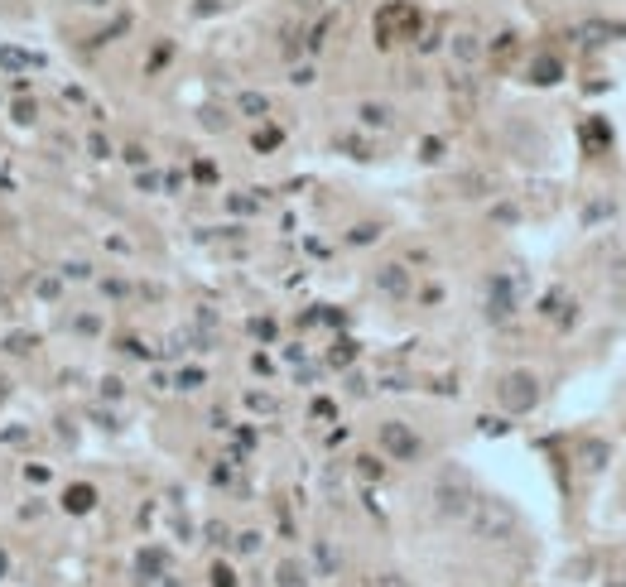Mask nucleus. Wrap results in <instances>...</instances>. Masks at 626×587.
Returning <instances> with one entry per match:
<instances>
[{"instance_id":"1","label":"nucleus","mask_w":626,"mask_h":587,"mask_svg":"<svg viewBox=\"0 0 626 587\" xmlns=\"http://www.w3.org/2000/svg\"><path fill=\"white\" fill-rule=\"evenodd\" d=\"M477 530H482V539H506L516 530V510L501 506V501H482L477 506Z\"/></svg>"},{"instance_id":"2","label":"nucleus","mask_w":626,"mask_h":587,"mask_svg":"<svg viewBox=\"0 0 626 587\" xmlns=\"http://www.w3.org/2000/svg\"><path fill=\"white\" fill-rule=\"evenodd\" d=\"M381 448H385L390 457L409 462V457H419V438H414L405 424H381Z\"/></svg>"},{"instance_id":"3","label":"nucleus","mask_w":626,"mask_h":587,"mask_svg":"<svg viewBox=\"0 0 626 587\" xmlns=\"http://www.w3.org/2000/svg\"><path fill=\"white\" fill-rule=\"evenodd\" d=\"M506 404L511 409H530L535 404V380L530 375H506Z\"/></svg>"},{"instance_id":"4","label":"nucleus","mask_w":626,"mask_h":587,"mask_svg":"<svg viewBox=\"0 0 626 587\" xmlns=\"http://www.w3.org/2000/svg\"><path fill=\"white\" fill-rule=\"evenodd\" d=\"M381 289H385V294H405V289H409L405 270H400V265H385V270H381Z\"/></svg>"},{"instance_id":"5","label":"nucleus","mask_w":626,"mask_h":587,"mask_svg":"<svg viewBox=\"0 0 626 587\" xmlns=\"http://www.w3.org/2000/svg\"><path fill=\"white\" fill-rule=\"evenodd\" d=\"M279 587H303L299 563H284V568H279Z\"/></svg>"},{"instance_id":"6","label":"nucleus","mask_w":626,"mask_h":587,"mask_svg":"<svg viewBox=\"0 0 626 587\" xmlns=\"http://www.w3.org/2000/svg\"><path fill=\"white\" fill-rule=\"evenodd\" d=\"M68 506H73V510H87V506H92V491H87V486H78V491L68 496Z\"/></svg>"},{"instance_id":"7","label":"nucleus","mask_w":626,"mask_h":587,"mask_svg":"<svg viewBox=\"0 0 626 587\" xmlns=\"http://www.w3.org/2000/svg\"><path fill=\"white\" fill-rule=\"evenodd\" d=\"M554 78H559V63L545 58V63H540V82H554Z\"/></svg>"},{"instance_id":"8","label":"nucleus","mask_w":626,"mask_h":587,"mask_svg":"<svg viewBox=\"0 0 626 587\" xmlns=\"http://www.w3.org/2000/svg\"><path fill=\"white\" fill-rule=\"evenodd\" d=\"M602 457H607V448L602 443H588V467H602Z\"/></svg>"},{"instance_id":"9","label":"nucleus","mask_w":626,"mask_h":587,"mask_svg":"<svg viewBox=\"0 0 626 587\" xmlns=\"http://www.w3.org/2000/svg\"><path fill=\"white\" fill-rule=\"evenodd\" d=\"M217 587H236V578H231L227 568H217Z\"/></svg>"},{"instance_id":"10","label":"nucleus","mask_w":626,"mask_h":587,"mask_svg":"<svg viewBox=\"0 0 626 587\" xmlns=\"http://www.w3.org/2000/svg\"><path fill=\"white\" fill-rule=\"evenodd\" d=\"M87 5H102V0H87Z\"/></svg>"}]
</instances>
